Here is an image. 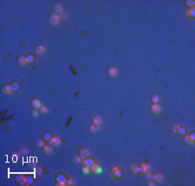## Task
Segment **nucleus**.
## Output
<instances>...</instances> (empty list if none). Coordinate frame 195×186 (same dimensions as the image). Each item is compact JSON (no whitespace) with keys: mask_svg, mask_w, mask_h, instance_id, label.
<instances>
[{"mask_svg":"<svg viewBox=\"0 0 195 186\" xmlns=\"http://www.w3.org/2000/svg\"><path fill=\"white\" fill-rule=\"evenodd\" d=\"M82 162H83L84 165H87V166H89L90 167L92 165H94V164H96V161H95V159H93L92 158H85V159L82 160Z\"/></svg>","mask_w":195,"mask_h":186,"instance_id":"nucleus-18","label":"nucleus"},{"mask_svg":"<svg viewBox=\"0 0 195 186\" xmlns=\"http://www.w3.org/2000/svg\"><path fill=\"white\" fill-rule=\"evenodd\" d=\"M30 105H31V106L33 107V109H37V110H39L40 107L43 106V105H42V102L40 101V100L37 99V98H34V99L31 100Z\"/></svg>","mask_w":195,"mask_h":186,"instance_id":"nucleus-6","label":"nucleus"},{"mask_svg":"<svg viewBox=\"0 0 195 186\" xmlns=\"http://www.w3.org/2000/svg\"><path fill=\"white\" fill-rule=\"evenodd\" d=\"M45 52H46V49H45V47L43 46V45H42V44L37 45V46L35 48V53L37 54V55H44Z\"/></svg>","mask_w":195,"mask_h":186,"instance_id":"nucleus-8","label":"nucleus"},{"mask_svg":"<svg viewBox=\"0 0 195 186\" xmlns=\"http://www.w3.org/2000/svg\"><path fill=\"white\" fill-rule=\"evenodd\" d=\"M90 172H91V170H90V167L89 166L84 165V166L82 168V173L83 174V175H89Z\"/></svg>","mask_w":195,"mask_h":186,"instance_id":"nucleus-25","label":"nucleus"},{"mask_svg":"<svg viewBox=\"0 0 195 186\" xmlns=\"http://www.w3.org/2000/svg\"><path fill=\"white\" fill-rule=\"evenodd\" d=\"M179 125H174V126H173L172 132H173V133H177V131H178V129H179Z\"/></svg>","mask_w":195,"mask_h":186,"instance_id":"nucleus-41","label":"nucleus"},{"mask_svg":"<svg viewBox=\"0 0 195 186\" xmlns=\"http://www.w3.org/2000/svg\"><path fill=\"white\" fill-rule=\"evenodd\" d=\"M36 165H37V163H33V162H30V163L27 165V166L30 167V168H36Z\"/></svg>","mask_w":195,"mask_h":186,"instance_id":"nucleus-43","label":"nucleus"},{"mask_svg":"<svg viewBox=\"0 0 195 186\" xmlns=\"http://www.w3.org/2000/svg\"><path fill=\"white\" fill-rule=\"evenodd\" d=\"M19 153L21 155H27L29 153L28 149L25 148V147H23V148H20L19 149Z\"/></svg>","mask_w":195,"mask_h":186,"instance_id":"nucleus-36","label":"nucleus"},{"mask_svg":"<svg viewBox=\"0 0 195 186\" xmlns=\"http://www.w3.org/2000/svg\"><path fill=\"white\" fill-rule=\"evenodd\" d=\"M51 138V134H50V133H45L43 135V139L44 140V141H48Z\"/></svg>","mask_w":195,"mask_h":186,"instance_id":"nucleus-34","label":"nucleus"},{"mask_svg":"<svg viewBox=\"0 0 195 186\" xmlns=\"http://www.w3.org/2000/svg\"><path fill=\"white\" fill-rule=\"evenodd\" d=\"M17 62H18V66H20V67H26V66L28 65V64H27V62H26L25 56H23V55L18 57Z\"/></svg>","mask_w":195,"mask_h":186,"instance_id":"nucleus-17","label":"nucleus"},{"mask_svg":"<svg viewBox=\"0 0 195 186\" xmlns=\"http://www.w3.org/2000/svg\"><path fill=\"white\" fill-rule=\"evenodd\" d=\"M144 175H145V179H146V180L148 181V180H150V179H153V175L150 173V171L147 172V173H145Z\"/></svg>","mask_w":195,"mask_h":186,"instance_id":"nucleus-38","label":"nucleus"},{"mask_svg":"<svg viewBox=\"0 0 195 186\" xmlns=\"http://www.w3.org/2000/svg\"><path fill=\"white\" fill-rule=\"evenodd\" d=\"M152 170V167H151V165L148 163H142L140 165V172L143 174L147 173V172L151 171Z\"/></svg>","mask_w":195,"mask_h":186,"instance_id":"nucleus-7","label":"nucleus"},{"mask_svg":"<svg viewBox=\"0 0 195 186\" xmlns=\"http://www.w3.org/2000/svg\"><path fill=\"white\" fill-rule=\"evenodd\" d=\"M161 106L159 105L158 103H155V104H153L151 106V113L154 115H158L159 114L161 113Z\"/></svg>","mask_w":195,"mask_h":186,"instance_id":"nucleus-5","label":"nucleus"},{"mask_svg":"<svg viewBox=\"0 0 195 186\" xmlns=\"http://www.w3.org/2000/svg\"><path fill=\"white\" fill-rule=\"evenodd\" d=\"M188 136H189L190 138H192V139H193V140H194V141H195V133H190V134L188 135Z\"/></svg>","mask_w":195,"mask_h":186,"instance_id":"nucleus-45","label":"nucleus"},{"mask_svg":"<svg viewBox=\"0 0 195 186\" xmlns=\"http://www.w3.org/2000/svg\"><path fill=\"white\" fill-rule=\"evenodd\" d=\"M35 173H36V176H37V177H41V176H43V168H41V167H37V168H36Z\"/></svg>","mask_w":195,"mask_h":186,"instance_id":"nucleus-30","label":"nucleus"},{"mask_svg":"<svg viewBox=\"0 0 195 186\" xmlns=\"http://www.w3.org/2000/svg\"><path fill=\"white\" fill-rule=\"evenodd\" d=\"M147 186H155L156 185V183L154 182L153 179H150V180H148V183H147Z\"/></svg>","mask_w":195,"mask_h":186,"instance_id":"nucleus-42","label":"nucleus"},{"mask_svg":"<svg viewBox=\"0 0 195 186\" xmlns=\"http://www.w3.org/2000/svg\"><path fill=\"white\" fill-rule=\"evenodd\" d=\"M57 180H64V181H67V179H66V177H64L63 175H62V174H59V175L57 176Z\"/></svg>","mask_w":195,"mask_h":186,"instance_id":"nucleus-40","label":"nucleus"},{"mask_svg":"<svg viewBox=\"0 0 195 186\" xmlns=\"http://www.w3.org/2000/svg\"><path fill=\"white\" fill-rule=\"evenodd\" d=\"M44 145L45 144H44V140L43 139H39V140H37V141L35 142V146L38 149L43 148Z\"/></svg>","mask_w":195,"mask_h":186,"instance_id":"nucleus-24","label":"nucleus"},{"mask_svg":"<svg viewBox=\"0 0 195 186\" xmlns=\"http://www.w3.org/2000/svg\"><path fill=\"white\" fill-rule=\"evenodd\" d=\"M151 101H152L153 104H155V103H159L160 101V97L158 94H154V95L151 97Z\"/></svg>","mask_w":195,"mask_h":186,"instance_id":"nucleus-27","label":"nucleus"},{"mask_svg":"<svg viewBox=\"0 0 195 186\" xmlns=\"http://www.w3.org/2000/svg\"><path fill=\"white\" fill-rule=\"evenodd\" d=\"M38 111H39V113L41 114H43V115H46V114H48L49 113H50V109H49V107L47 106H42Z\"/></svg>","mask_w":195,"mask_h":186,"instance_id":"nucleus-20","label":"nucleus"},{"mask_svg":"<svg viewBox=\"0 0 195 186\" xmlns=\"http://www.w3.org/2000/svg\"><path fill=\"white\" fill-rule=\"evenodd\" d=\"M56 185L57 186H65V185H67V184H66V181H64V180H57Z\"/></svg>","mask_w":195,"mask_h":186,"instance_id":"nucleus-37","label":"nucleus"},{"mask_svg":"<svg viewBox=\"0 0 195 186\" xmlns=\"http://www.w3.org/2000/svg\"><path fill=\"white\" fill-rule=\"evenodd\" d=\"M184 142H185V144H186V145H194V140L192 139V138H190L188 135L185 136Z\"/></svg>","mask_w":195,"mask_h":186,"instance_id":"nucleus-23","label":"nucleus"},{"mask_svg":"<svg viewBox=\"0 0 195 186\" xmlns=\"http://www.w3.org/2000/svg\"><path fill=\"white\" fill-rule=\"evenodd\" d=\"M13 92V89L11 85H4L2 87V93L4 95H11Z\"/></svg>","mask_w":195,"mask_h":186,"instance_id":"nucleus-10","label":"nucleus"},{"mask_svg":"<svg viewBox=\"0 0 195 186\" xmlns=\"http://www.w3.org/2000/svg\"><path fill=\"white\" fill-rule=\"evenodd\" d=\"M153 180H154L155 183H158V184L162 183V182H163V180H164L163 174L156 173V174H154V175H153Z\"/></svg>","mask_w":195,"mask_h":186,"instance_id":"nucleus-13","label":"nucleus"},{"mask_svg":"<svg viewBox=\"0 0 195 186\" xmlns=\"http://www.w3.org/2000/svg\"><path fill=\"white\" fill-rule=\"evenodd\" d=\"M60 16L57 13H52L51 15L49 17V24L50 26H57V25L59 24V22H60Z\"/></svg>","mask_w":195,"mask_h":186,"instance_id":"nucleus-1","label":"nucleus"},{"mask_svg":"<svg viewBox=\"0 0 195 186\" xmlns=\"http://www.w3.org/2000/svg\"><path fill=\"white\" fill-rule=\"evenodd\" d=\"M177 133L179 135H180V136H184L186 133V129L185 127H182V126H179V129H178V131H177Z\"/></svg>","mask_w":195,"mask_h":186,"instance_id":"nucleus-29","label":"nucleus"},{"mask_svg":"<svg viewBox=\"0 0 195 186\" xmlns=\"http://www.w3.org/2000/svg\"><path fill=\"white\" fill-rule=\"evenodd\" d=\"M66 184H67V185H69V186H73V185H76V181L75 180L74 178L70 177V178L67 179V181H66Z\"/></svg>","mask_w":195,"mask_h":186,"instance_id":"nucleus-32","label":"nucleus"},{"mask_svg":"<svg viewBox=\"0 0 195 186\" xmlns=\"http://www.w3.org/2000/svg\"><path fill=\"white\" fill-rule=\"evenodd\" d=\"M34 183V178L31 177V176H29V177H26V179H25V184L26 185H30Z\"/></svg>","mask_w":195,"mask_h":186,"instance_id":"nucleus-31","label":"nucleus"},{"mask_svg":"<svg viewBox=\"0 0 195 186\" xmlns=\"http://www.w3.org/2000/svg\"><path fill=\"white\" fill-rule=\"evenodd\" d=\"M111 176L114 178H116V179L121 178V177L123 176L122 170L117 166L113 167V168L111 169Z\"/></svg>","mask_w":195,"mask_h":186,"instance_id":"nucleus-2","label":"nucleus"},{"mask_svg":"<svg viewBox=\"0 0 195 186\" xmlns=\"http://www.w3.org/2000/svg\"><path fill=\"white\" fill-rule=\"evenodd\" d=\"M82 158H81L80 156H77V155H74V156L71 158V161H72L73 164L75 165H78V164H80L82 162Z\"/></svg>","mask_w":195,"mask_h":186,"instance_id":"nucleus-22","label":"nucleus"},{"mask_svg":"<svg viewBox=\"0 0 195 186\" xmlns=\"http://www.w3.org/2000/svg\"><path fill=\"white\" fill-rule=\"evenodd\" d=\"M54 11H55V13L58 15H61L62 13H63V7L61 4L57 3L54 5Z\"/></svg>","mask_w":195,"mask_h":186,"instance_id":"nucleus-15","label":"nucleus"},{"mask_svg":"<svg viewBox=\"0 0 195 186\" xmlns=\"http://www.w3.org/2000/svg\"><path fill=\"white\" fill-rule=\"evenodd\" d=\"M89 132H90L91 133H96V132H97V128H96V126H91L90 127H89Z\"/></svg>","mask_w":195,"mask_h":186,"instance_id":"nucleus-39","label":"nucleus"},{"mask_svg":"<svg viewBox=\"0 0 195 186\" xmlns=\"http://www.w3.org/2000/svg\"><path fill=\"white\" fill-rule=\"evenodd\" d=\"M61 143H62V140L58 136L51 137V138L49 140V145H51L53 148L54 147H58L61 145Z\"/></svg>","mask_w":195,"mask_h":186,"instance_id":"nucleus-3","label":"nucleus"},{"mask_svg":"<svg viewBox=\"0 0 195 186\" xmlns=\"http://www.w3.org/2000/svg\"><path fill=\"white\" fill-rule=\"evenodd\" d=\"M25 179L26 177L24 175H18L16 177V181L19 184H25Z\"/></svg>","mask_w":195,"mask_h":186,"instance_id":"nucleus-19","label":"nucleus"},{"mask_svg":"<svg viewBox=\"0 0 195 186\" xmlns=\"http://www.w3.org/2000/svg\"><path fill=\"white\" fill-rule=\"evenodd\" d=\"M102 119H101V116H99V115H96V116H95L94 118H93V120H92V122H93V125L94 126H101V125H102Z\"/></svg>","mask_w":195,"mask_h":186,"instance_id":"nucleus-14","label":"nucleus"},{"mask_svg":"<svg viewBox=\"0 0 195 186\" xmlns=\"http://www.w3.org/2000/svg\"><path fill=\"white\" fill-rule=\"evenodd\" d=\"M11 87H12L13 92H18V91L20 89V84L18 83V82H12V83H11Z\"/></svg>","mask_w":195,"mask_h":186,"instance_id":"nucleus-26","label":"nucleus"},{"mask_svg":"<svg viewBox=\"0 0 195 186\" xmlns=\"http://www.w3.org/2000/svg\"><path fill=\"white\" fill-rule=\"evenodd\" d=\"M194 4H195V2L193 1V0H187V1H186V5L187 6L188 8H190V9L194 7Z\"/></svg>","mask_w":195,"mask_h":186,"instance_id":"nucleus-33","label":"nucleus"},{"mask_svg":"<svg viewBox=\"0 0 195 186\" xmlns=\"http://www.w3.org/2000/svg\"><path fill=\"white\" fill-rule=\"evenodd\" d=\"M186 14V16H187V17H190L193 18L195 17V10H194V8H192V9H188Z\"/></svg>","mask_w":195,"mask_h":186,"instance_id":"nucleus-28","label":"nucleus"},{"mask_svg":"<svg viewBox=\"0 0 195 186\" xmlns=\"http://www.w3.org/2000/svg\"><path fill=\"white\" fill-rule=\"evenodd\" d=\"M130 171L133 174H137L140 172V166H139L136 164H133L130 165Z\"/></svg>","mask_w":195,"mask_h":186,"instance_id":"nucleus-16","label":"nucleus"},{"mask_svg":"<svg viewBox=\"0 0 195 186\" xmlns=\"http://www.w3.org/2000/svg\"><path fill=\"white\" fill-rule=\"evenodd\" d=\"M25 59H26L27 64H32V63H34V62H35V61H36L35 56H34L33 55H31V54L26 55V56H25Z\"/></svg>","mask_w":195,"mask_h":186,"instance_id":"nucleus-21","label":"nucleus"},{"mask_svg":"<svg viewBox=\"0 0 195 186\" xmlns=\"http://www.w3.org/2000/svg\"><path fill=\"white\" fill-rule=\"evenodd\" d=\"M39 111L38 110H37V109H33L31 111V113H30V114H31V117H33V118H37L39 116Z\"/></svg>","mask_w":195,"mask_h":186,"instance_id":"nucleus-35","label":"nucleus"},{"mask_svg":"<svg viewBox=\"0 0 195 186\" xmlns=\"http://www.w3.org/2000/svg\"><path fill=\"white\" fill-rule=\"evenodd\" d=\"M89 155H90V152H89V149H87V148H82L80 151V153H79V156L81 157V158H82V160L89 158Z\"/></svg>","mask_w":195,"mask_h":186,"instance_id":"nucleus-12","label":"nucleus"},{"mask_svg":"<svg viewBox=\"0 0 195 186\" xmlns=\"http://www.w3.org/2000/svg\"><path fill=\"white\" fill-rule=\"evenodd\" d=\"M118 74H119V70L116 68H115V67H111V68H108V76H110V77H116L117 75H118Z\"/></svg>","mask_w":195,"mask_h":186,"instance_id":"nucleus-11","label":"nucleus"},{"mask_svg":"<svg viewBox=\"0 0 195 186\" xmlns=\"http://www.w3.org/2000/svg\"><path fill=\"white\" fill-rule=\"evenodd\" d=\"M43 152L45 156H50L53 152V147L50 145H44L43 147Z\"/></svg>","mask_w":195,"mask_h":186,"instance_id":"nucleus-9","label":"nucleus"},{"mask_svg":"<svg viewBox=\"0 0 195 186\" xmlns=\"http://www.w3.org/2000/svg\"><path fill=\"white\" fill-rule=\"evenodd\" d=\"M60 16V19H67V17H68V15L66 14V13H62L61 15H59Z\"/></svg>","mask_w":195,"mask_h":186,"instance_id":"nucleus-44","label":"nucleus"},{"mask_svg":"<svg viewBox=\"0 0 195 186\" xmlns=\"http://www.w3.org/2000/svg\"><path fill=\"white\" fill-rule=\"evenodd\" d=\"M90 170H91V172H92L93 174H96V175H99V174L102 173V167L96 163L91 165Z\"/></svg>","mask_w":195,"mask_h":186,"instance_id":"nucleus-4","label":"nucleus"}]
</instances>
